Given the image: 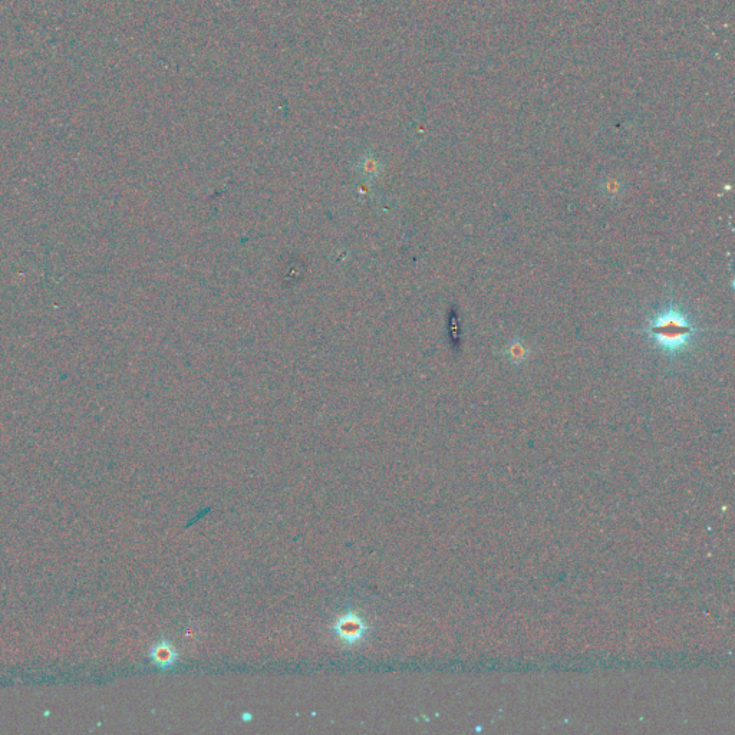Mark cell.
Instances as JSON below:
<instances>
[{"instance_id": "cell-1", "label": "cell", "mask_w": 735, "mask_h": 735, "mask_svg": "<svg viewBox=\"0 0 735 735\" xmlns=\"http://www.w3.org/2000/svg\"><path fill=\"white\" fill-rule=\"evenodd\" d=\"M652 338L669 352L678 351L694 334V328L684 315L668 311L657 316L649 325Z\"/></svg>"}, {"instance_id": "cell-3", "label": "cell", "mask_w": 735, "mask_h": 735, "mask_svg": "<svg viewBox=\"0 0 735 735\" xmlns=\"http://www.w3.org/2000/svg\"><path fill=\"white\" fill-rule=\"evenodd\" d=\"M148 658H150L151 664L158 669H171L176 667L179 662V651L176 646L171 644L167 639H161L157 644L151 646L150 652H148Z\"/></svg>"}, {"instance_id": "cell-2", "label": "cell", "mask_w": 735, "mask_h": 735, "mask_svg": "<svg viewBox=\"0 0 735 735\" xmlns=\"http://www.w3.org/2000/svg\"><path fill=\"white\" fill-rule=\"evenodd\" d=\"M369 626L367 619L359 612L346 611L335 619L331 626L332 634L336 636L342 645L352 648L365 641L369 634Z\"/></svg>"}]
</instances>
